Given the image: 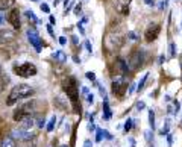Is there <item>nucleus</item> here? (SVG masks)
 Listing matches in <instances>:
<instances>
[{
  "label": "nucleus",
  "mask_w": 182,
  "mask_h": 147,
  "mask_svg": "<svg viewBox=\"0 0 182 147\" xmlns=\"http://www.w3.org/2000/svg\"><path fill=\"white\" fill-rule=\"evenodd\" d=\"M32 92H33V88H32L31 85H28V84H18V85H15L14 88L11 90L9 96H8V99H6V105H8V106L15 105L18 100L29 97Z\"/></svg>",
  "instance_id": "f257e3e1"
},
{
  "label": "nucleus",
  "mask_w": 182,
  "mask_h": 147,
  "mask_svg": "<svg viewBox=\"0 0 182 147\" xmlns=\"http://www.w3.org/2000/svg\"><path fill=\"white\" fill-rule=\"evenodd\" d=\"M62 88L66 91V94L70 97L73 106H74V111L76 112H81V105H77V96H79V88H77V82L73 76H68L66 81L62 82Z\"/></svg>",
  "instance_id": "f03ea898"
},
{
  "label": "nucleus",
  "mask_w": 182,
  "mask_h": 147,
  "mask_svg": "<svg viewBox=\"0 0 182 147\" xmlns=\"http://www.w3.org/2000/svg\"><path fill=\"white\" fill-rule=\"evenodd\" d=\"M124 44V36L120 32H115V31H109L105 35V39H103V46L108 52H115L122 49V46Z\"/></svg>",
  "instance_id": "7ed1b4c3"
},
{
  "label": "nucleus",
  "mask_w": 182,
  "mask_h": 147,
  "mask_svg": "<svg viewBox=\"0 0 182 147\" xmlns=\"http://www.w3.org/2000/svg\"><path fill=\"white\" fill-rule=\"evenodd\" d=\"M146 50L144 49H134L129 55V59H127V65H129V70H138L141 68L143 65L146 62Z\"/></svg>",
  "instance_id": "20e7f679"
},
{
  "label": "nucleus",
  "mask_w": 182,
  "mask_h": 147,
  "mask_svg": "<svg viewBox=\"0 0 182 147\" xmlns=\"http://www.w3.org/2000/svg\"><path fill=\"white\" fill-rule=\"evenodd\" d=\"M14 71L20 77H32V76L36 74V67L32 62H24L21 65L14 67Z\"/></svg>",
  "instance_id": "39448f33"
},
{
  "label": "nucleus",
  "mask_w": 182,
  "mask_h": 147,
  "mask_svg": "<svg viewBox=\"0 0 182 147\" xmlns=\"http://www.w3.org/2000/svg\"><path fill=\"white\" fill-rule=\"evenodd\" d=\"M112 92H114V96L117 97H123L126 94V90H127V84L124 81V77L123 76H117L114 81H112Z\"/></svg>",
  "instance_id": "423d86ee"
},
{
  "label": "nucleus",
  "mask_w": 182,
  "mask_h": 147,
  "mask_svg": "<svg viewBox=\"0 0 182 147\" xmlns=\"http://www.w3.org/2000/svg\"><path fill=\"white\" fill-rule=\"evenodd\" d=\"M32 109H33V103H28V105H23L21 108H18L15 112H14V122H18L21 123L26 117H31L32 114Z\"/></svg>",
  "instance_id": "0eeeda50"
},
{
  "label": "nucleus",
  "mask_w": 182,
  "mask_h": 147,
  "mask_svg": "<svg viewBox=\"0 0 182 147\" xmlns=\"http://www.w3.org/2000/svg\"><path fill=\"white\" fill-rule=\"evenodd\" d=\"M15 140H20V141H31L35 138V133L29 129H24V127H20V129H14L11 133Z\"/></svg>",
  "instance_id": "6e6552de"
},
{
  "label": "nucleus",
  "mask_w": 182,
  "mask_h": 147,
  "mask_svg": "<svg viewBox=\"0 0 182 147\" xmlns=\"http://www.w3.org/2000/svg\"><path fill=\"white\" fill-rule=\"evenodd\" d=\"M159 32H161V24H158V23H152V24H149V28H147L146 32H144L146 41H147V43L155 41V39L158 38Z\"/></svg>",
  "instance_id": "1a4fd4ad"
},
{
  "label": "nucleus",
  "mask_w": 182,
  "mask_h": 147,
  "mask_svg": "<svg viewBox=\"0 0 182 147\" xmlns=\"http://www.w3.org/2000/svg\"><path fill=\"white\" fill-rule=\"evenodd\" d=\"M26 35H28L29 43H31V44L35 47V50H36V52H41V49H43V39L40 38L38 32H36L35 29H28Z\"/></svg>",
  "instance_id": "9d476101"
},
{
  "label": "nucleus",
  "mask_w": 182,
  "mask_h": 147,
  "mask_svg": "<svg viewBox=\"0 0 182 147\" xmlns=\"http://www.w3.org/2000/svg\"><path fill=\"white\" fill-rule=\"evenodd\" d=\"M14 39H15V33L12 31H8V29L0 31V46H6L9 43H14Z\"/></svg>",
  "instance_id": "9b49d317"
},
{
  "label": "nucleus",
  "mask_w": 182,
  "mask_h": 147,
  "mask_svg": "<svg viewBox=\"0 0 182 147\" xmlns=\"http://www.w3.org/2000/svg\"><path fill=\"white\" fill-rule=\"evenodd\" d=\"M8 23L14 28L15 31H18L20 29V12H18V9H12L9 14H8Z\"/></svg>",
  "instance_id": "f8f14e48"
},
{
  "label": "nucleus",
  "mask_w": 182,
  "mask_h": 147,
  "mask_svg": "<svg viewBox=\"0 0 182 147\" xmlns=\"http://www.w3.org/2000/svg\"><path fill=\"white\" fill-rule=\"evenodd\" d=\"M132 0H115V9L120 15H127L129 14V5Z\"/></svg>",
  "instance_id": "ddd939ff"
},
{
  "label": "nucleus",
  "mask_w": 182,
  "mask_h": 147,
  "mask_svg": "<svg viewBox=\"0 0 182 147\" xmlns=\"http://www.w3.org/2000/svg\"><path fill=\"white\" fill-rule=\"evenodd\" d=\"M115 65H117V68H119V70L122 71V76H124V74H127V73H129V65H127V62H126L123 58H117Z\"/></svg>",
  "instance_id": "4468645a"
},
{
  "label": "nucleus",
  "mask_w": 182,
  "mask_h": 147,
  "mask_svg": "<svg viewBox=\"0 0 182 147\" xmlns=\"http://www.w3.org/2000/svg\"><path fill=\"white\" fill-rule=\"evenodd\" d=\"M52 58H53L56 62H59V64H64L67 61V55L64 53L62 50H56V52H53L52 53Z\"/></svg>",
  "instance_id": "2eb2a0df"
},
{
  "label": "nucleus",
  "mask_w": 182,
  "mask_h": 147,
  "mask_svg": "<svg viewBox=\"0 0 182 147\" xmlns=\"http://www.w3.org/2000/svg\"><path fill=\"white\" fill-rule=\"evenodd\" d=\"M0 147H17V143H15V138L14 137H5L2 140V144Z\"/></svg>",
  "instance_id": "dca6fc26"
},
{
  "label": "nucleus",
  "mask_w": 182,
  "mask_h": 147,
  "mask_svg": "<svg viewBox=\"0 0 182 147\" xmlns=\"http://www.w3.org/2000/svg\"><path fill=\"white\" fill-rule=\"evenodd\" d=\"M33 124H35V118L31 115V117H26L23 122H21V127H24V129H32L33 127Z\"/></svg>",
  "instance_id": "f3484780"
},
{
  "label": "nucleus",
  "mask_w": 182,
  "mask_h": 147,
  "mask_svg": "<svg viewBox=\"0 0 182 147\" xmlns=\"http://www.w3.org/2000/svg\"><path fill=\"white\" fill-rule=\"evenodd\" d=\"M111 115H112V112H111V108H109L108 100H103V117H105V120H109Z\"/></svg>",
  "instance_id": "a211bd4d"
},
{
  "label": "nucleus",
  "mask_w": 182,
  "mask_h": 147,
  "mask_svg": "<svg viewBox=\"0 0 182 147\" xmlns=\"http://www.w3.org/2000/svg\"><path fill=\"white\" fill-rule=\"evenodd\" d=\"M14 5V0H0V11H6Z\"/></svg>",
  "instance_id": "6ab92c4d"
},
{
  "label": "nucleus",
  "mask_w": 182,
  "mask_h": 147,
  "mask_svg": "<svg viewBox=\"0 0 182 147\" xmlns=\"http://www.w3.org/2000/svg\"><path fill=\"white\" fill-rule=\"evenodd\" d=\"M149 124H150V129L153 130L155 129V111L153 109L149 111Z\"/></svg>",
  "instance_id": "aec40b11"
},
{
  "label": "nucleus",
  "mask_w": 182,
  "mask_h": 147,
  "mask_svg": "<svg viewBox=\"0 0 182 147\" xmlns=\"http://www.w3.org/2000/svg\"><path fill=\"white\" fill-rule=\"evenodd\" d=\"M168 130H170V120H165V124H164V127L161 129V135L164 137V135H168Z\"/></svg>",
  "instance_id": "412c9836"
},
{
  "label": "nucleus",
  "mask_w": 182,
  "mask_h": 147,
  "mask_svg": "<svg viewBox=\"0 0 182 147\" xmlns=\"http://www.w3.org/2000/svg\"><path fill=\"white\" fill-rule=\"evenodd\" d=\"M147 77H149V73H146L144 76H143V79L140 81V84H138V87H137V90H138V91H143V88H144V85H146Z\"/></svg>",
  "instance_id": "4be33fe9"
},
{
  "label": "nucleus",
  "mask_w": 182,
  "mask_h": 147,
  "mask_svg": "<svg viewBox=\"0 0 182 147\" xmlns=\"http://www.w3.org/2000/svg\"><path fill=\"white\" fill-rule=\"evenodd\" d=\"M24 14H26V17H28L32 23H38V18L35 17V14H33V11H26L24 12Z\"/></svg>",
  "instance_id": "5701e85b"
},
{
  "label": "nucleus",
  "mask_w": 182,
  "mask_h": 147,
  "mask_svg": "<svg viewBox=\"0 0 182 147\" xmlns=\"http://www.w3.org/2000/svg\"><path fill=\"white\" fill-rule=\"evenodd\" d=\"M55 123H56V117H52L50 122H49V124H47V132H52V130H53Z\"/></svg>",
  "instance_id": "b1692460"
},
{
  "label": "nucleus",
  "mask_w": 182,
  "mask_h": 147,
  "mask_svg": "<svg viewBox=\"0 0 182 147\" xmlns=\"http://www.w3.org/2000/svg\"><path fill=\"white\" fill-rule=\"evenodd\" d=\"M127 39H131V41H137V39H138V35H137L134 31H131V32H127Z\"/></svg>",
  "instance_id": "393cba45"
},
{
  "label": "nucleus",
  "mask_w": 182,
  "mask_h": 147,
  "mask_svg": "<svg viewBox=\"0 0 182 147\" xmlns=\"http://www.w3.org/2000/svg\"><path fill=\"white\" fill-rule=\"evenodd\" d=\"M132 123H134V122H132L131 118H127V120H126V123H124V130H126V132H129V130L132 129Z\"/></svg>",
  "instance_id": "a878e982"
},
{
  "label": "nucleus",
  "mask_w": 182,
  "mask_h": 147,
  "mask_svg": "<svg viewBox=\"0 0 182 147\" xmlns=\"http://www.w3.org/2000/svg\"><path fill=\"white\" fill-rule=\"evenodd\" d=\"M102 138H103V130L97 129V132H96V141H102Z\"/></svg>",
  "instance_id": "bb28decb"
},
{
  "label": "nucleus",
  "mask_w": 182,
  "mask_h": 147,
  "mask_svg": "<svg viewBox=\"0 0 182 147\" xmlns=\"http://www.w3.org/2000/svg\"><path fill=\"white\" fill-rule=\"evenodd\" d=\"M170 56H176V44L170 43Z\"/></svg>",
  "instance_id": "cd10ccee"
},
{
  "label": "nucleus",
  "mask_w": 182,
  "mask_h": 147,
  "mask_svg": "<svg viewBox=\"0 0 182 147\" xmlns=\"http://www.w3.org/2000/svg\"><path fill=\"white\" fill-rule=\"evenodd\" d=\"M87 79H90V81L94 82V81H96V74H94L93 71H88V73H87Z\"/></svg>",
  "instance_id": "c85d7f7f"
},
{
  "label": "nucleus",
  "mask_w": 182,
  "mask_h": 147,
  "mask_svg": "<svg viewBox=\"0 0 182 147\" xmlns=\"http://www.w3.org/2000/svg\"><path fill=\"white\" fill-rule=\"evenodd\" d=\"M173 106H175V114H178V112L181 111V103H179L178 100H175V103H173Z\"/></svg>",
  "instance_id": "c756f323"
},
{
  "label": "nucleus",
  "mask_w": 182,
  "mask_h": 147,
  "mask_svg": "<svg viewBox=\"0 0 182 147\" xmlns=\"http://www.w3.org/2000/svg\"><path fill=\"white\" fill-rule=\"evenodd\" d=\"M40 8H41V11H44V12H46V14H49L50 8H49V6H47L46 3H41V5H40Z\"/></svg>",
  "instance_id": "7c9ffc66"
},
{
  "label": "nucleus",
  "mask_w": 182,
  "mask_h": 147,
  "mask_svg": "<svg viewBox=\"0 0 182 147\" xmlns=\"http://www.w3.org/2000/svg\"><path fill=\"white\" fill-rule=\"evenodd\" d=\"M81 8H82V3L79 2V3L76 5V8H74V14H77V15H79V12H81Z\"/></svg>",
  "instance_id": "2f4dec72"
},
{
  "label": "nucleus",
  "mask_w": 182,
  "mask_h": 147,
  "mask_svg": "<svg viewBox=\"0 0 182 147\" xmlns=\"http://www.w3.org/2000/svg\"><path fill=\"white\" fill-rule=\"evenodd\" d=\"M137 108H138V111L144 109V108H146V103H144V102H138V103H137Z\"/></svg>",
  "instance_id": "473e14b6"
},
{
  "label": "nucleus",
  "mask_w": 182,
  "mask_h": 147,
  "mask_svg": "<svg viewBox=\"0 0 182 147\" xmlns=\"http://www.w3.org/2000/svg\"><path fill=\"white\" fill-rule=\"evenodd\" d=\"M87 102H88V103H93V102H94V96L88 92V94H87Z\"/></svg>",
  "instance_id": "72a5a7b5"
},
{
  "label": "nucleus",
  "mask_w": 182,
  "mask_h": 147,
  "mask_svg": "<svg viewBox=\"0 0 182 147\" xmlns=\"http://www.w3.org/2000/svg\"><path fill=\"white\" fill-rule=\"evenodd\" d=\"M103 137L108 138V140H112V135H111V133H109L108 130H103Z\"/></svg>",
  "instance_id": "f704fd0d"
},
{
  "label": "nucleus",
  "mask_w": 182,
  "mask_h": 147,
  "mask_svg": "<svg viewBox=\"0 0 182 147\" xmlns=\"http://www.w3.org/2000/svg\"><path fill=\"white\" fill-rule=\"evenodd\" d=\"M47 31L52 36H55V32H53V28H52V24H47Z\"/></svg>",
  "instance_id": "c9c22d12"
},
{
  "label": "nucleus",
  "mask_w": 182,
  "mask_h": 147,
  "mask_svg": "<svg viewBox=\"0 0 182 147\" xmlns=\"http://www.w3.org/2000/svg\"><path fill=\"white\" fill-rule=\"evenodd\" d=\"M84 147H93V143H91V140H85V141H84Z\"/></svg>",
  "instance_id": "e433bc0d"
},
{
  "label": "nucleus",
  "mask_w": 182,
  "mask_h": 147,
  "mask_svg": "<svg viewBox=\"0 0 182 147\" xmlns=\"http://www.w3.org/2000/svg\"><path fill=\"white\" fill-rule=\"evenodd\" d=\"M59 44H61V46H66V44H67L66 36H61V38H59Z\"/></svg>",
  "instance_id": "4c0bfd02"
},
{
  "label": "nucleus",
  "mask_w": 182,
  "mask_h": 147,
  "mask_svg": "<svg viewBox=\"0 0 182 147\" xmlns=\"http://www.w3.org/2000/svg\"><path fill=\"white\" fill-rule=\"evenodd\" d=\"M167 141H168V146L173 144V137H172V133H168V135H167Z\"/></svg>",
  "instance_id": "58836bf2"
},
{
  "label": "nucleus",
  "mask_w": 182,
  "mask_h": 147,
  "mask_svg": "<svg viewBox=\"0 0 182 147\" xmlns=\"http://www.w3.org/2000/svg\"><path fill=\"white\" fill-rule=\"evenodd\" d=\"M85 47L88 49V52H90V53L93 52V47H91V43H90V41H85Z\"/></svg>",
  "instance_id": "ea45409f"
},
{
  "label": "nucleus",
  "mask_w": 182,
  "mask_h": 147,
  "mask_svg": "<svg viewBox=\"0 0 182 147\" xmlns=\"http://www.w3.org/2000/svg\"><path fill=\"white\" fill-rule=\"evenodd\" d=\"M77 28H79V32H81L82 35L85 33V31H84V26H82V21H81V23H77Z\"/></svg>",
  "instance_id": "a19ab883"
},
{
  "label": "nucleus",
  "mask_w": 182,
  "mask_h": 147,
  "mask_svg": "<svg viewBox=\"0 0 182 147\" xmlns=\"http://www.w3.org/2000/svg\"><path fill=\"white\" fill-rule=\"evenodd\" d=\"M144 135H146V140H147V141H150V138H152V137H150V135H152V132H150V130H147V132L144 133Z\"/></svg>",
  "instance_id": "79ce46f5"
},
{
  "label": "nucleus",
  "mask_w": 182,
  "mask_h": 147,
  "mask_svg": "<svg viewBox=\"0 0 182 147\" xmlns=\"http://www.w3.org/2000/svg\"><path fill=\"white\" fill-rule=\"evenodd\" d=\"M88 129H90V130H94V129H96V126H94V123H93V122H90V124H88Z\"/></svg>",
  "instance_id": "37998d69"
},
{
  "label": "nucleus",
  "mask_w": 182,
  "mask_h": 147,
  "mask_svg": "<svg viewBox=\"0 0 182 147\" xmlns=\"http://www.w3.org/2000/svg\"><path fill=\"white\" fill-rule=\"evenodd\" d=\"M5 21V14H2V11H0V24H3Z\"/></svg>",
  "instance_id": "c03bdc74"
},
{
  "label": "nucleus",
  "mask_w": 182,
  "mask_h": 147,
  "mask_svg": "<svg viewBox=\"0 0 182 147\" xmlns=\"http://www.w3.org/2000/svg\"><path fill=\"white\" fill-rule=\"evenodd\" d=\"M134 91H135V85L132 84L131 87H129V94H132V92H134Z\"/></svg>",
  "instance_id": "a18cd8bd"
},
{
  "label": "nucleus",
  "mask_w": 182,
  "mask_h": 147,
  "mask_svg": "<svg viewBox=\"0 0 182 147\" xmlns=\"http://www.w3.org/2000/svg\"><path fill=\"white\" fill-rule=\"evenodd\" d=\"M144 2H146V5H149V6H153V5H155L153 0H144Z\"/></svg>",
  "instance_id": "49530a36"
},
{
  "label": "nucleus",
  "mask_w": 182,
  "mask_h": 147,
  "mask_svg": "<svg viewBox=\"0 0 182 147\" xmlns=\"http://www.w3.org/2000/svg\"><path fill=\"white\" fill-rule=\"evenodd\" d=\"M70 3H71L70 0H64V6H66V9H67V8L70 6Z\"/></svg>",
  "instance_id": "de8ad7c7"
},
{
  "label": "nucleus",
  "mask_w": 182,
  "mask_h": 147,
  "mask_svg": "<svg viewBox=\"0 0 182 147\" xmlns=\"http://www.w3.org/2000/svg\"><path fill=\"white\" fill-rule=\"evenodd\" d=\"M49 20H50V24H55V23H56V20H55V17H53V15H50V18H49Z\"/></svg>",
  "instance_id": "09e8293b"
},
{
  "label": "nucleus",
  "mask_w": 182,
  "mask_h": 147,
  "mask_svg": "<svg viewBox=\"0 0 182 147\" xmlns=\"http://www.w3.org/2000/svg\"><path fill=\"white\" fill-rule=\"evenodd\" d=\"M164 62H165V56L161 55V56H159V64H164Z\"/></svg>",
  "instance_id": "8fccbe9b"
},
{
  "label": "nucleus",
  "mask_w": 182,
  "mask_h": 147,
  "mask_svg": "<svg viewBox=\"0 0 182 147\" xmlns=\"http://www.w3.org/2000/svg\"><path fill=\"white\" fill-rule=\"evenodd\" d=\"M73 38V43L74 44H79V39H77V36H71Z\"/></svg>",
  "instance_id": "3c124183"
},
{
  "label": "nucleus",
  "mask_w": 182,
  "mask_h": 147,
  "mask_svg": "<svg viewBox=\"0 0 182 147\" xmlns=\"http://www.w3.org/2000/svg\"><path fill=\"white\" fill-rule=\"evenodd\" d=\"M38 126H40V127H43V126H44V118H43V120H40V123H38Z\"/></svg>",
  "instance_id": "603ef678"
},
{
  "label": "nucleus",
  "mask_w": 182,
  "mask_h": 147,
  "mask_svg": "<svg viewBox=\"0 0 182 147\" xmlns=\"http://www.w3.org/2000/svg\"><path fill=\"white\" fill-rule=\"evenodd\" d=\"M58 3H59V0H55V6H56Z\"/></svg>",
  "instance_id": "864d4df0"
},
{
  "label": "nucleus",
  "mask_w": 182,
  "mask_h": 147,
  "mask_svg": "<svg viewBox=\"0 0 182 147\" xmlns=\"http://www.w3.org/2000/svg\"><path fill=\"white\" fill-rule=\"evenodd\" d=\"M0 74H2V65H0Z\"/></svg>",
  "instance_id": "5fc2aeb1"
},
{
  "label": "nucleus",
  "mask_w": 182,
  "mask_h": 147,
  "mask_svg": "<svg viewBox=\"0 0 182 147\" xmlns=\"http://www.w3.org/2000/svg\"><path fill=\"white\" fill-rule=\"evenodd\" d=\"M59 147H68V146H66V144H64V146H59Z\"/></svg>",
  "instance_id": "6e6d98bb"
},
{
  "label": "nucleus",
  "mask_w": 182,
  "mask_h": 147,
  "mask_svg": "<svg viewBox=\"0 0 182 147\" xmlns=\"http://www.w3.org/2000/svg\"><path fill=\"white\" fill-rule=\"evenodd\" d=\"M33 2H40V0H33Z\"/></svg>",
  "instance_id": "4d7b16f0"
},
{
  "label": "nucleus",
  "mask_w": 182,
  "mask_h": 147,
  "mask_svg": "<svg viewBox=\"0 0 182 147\" xmlns=\"http://www.w3.org/2000/svg\"><path fill=\"white\" fill-rule=\"evenodd\" d=\"M150 147H153V146H150Z\"/></svg>",
  "instance_id": "13d9d810"
}]
</instances>
